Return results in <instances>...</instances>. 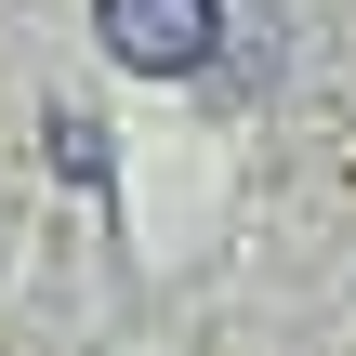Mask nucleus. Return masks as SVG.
Segmentation results:
<instances>
[{
	"label": "nucleus",
	"mask_w": 356,
	"mask_h": 356,
	"mask_svg": "<svg viewBox=\"0 0 356 356\" xmlns=\"http://www.w3.org/2000/svg\"><path fill=\"white\" fill-rule=\"evenodd\" d=\"M92 40L132 79H185V66L225 53V0H92Z\"/></svg>",
	"instance_id": "obj_1"
}]
</instances>
